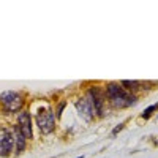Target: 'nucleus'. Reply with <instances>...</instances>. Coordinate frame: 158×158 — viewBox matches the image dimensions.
Wrapping results in <instances>:
<instances>
[{"label": "nucleus", "mask_w": 158, "mask_h": 158, "mask_svg": "<svg viewBox=\"0 0 158 158\" xmlns=\"http://www.w3.org/2000/svg\"><path fill=\"white\" fill-rule=\"evenodd\" d=\"M106 95L114 108H130L136 104V97H133L117 82H111L106 87Z\"/></svg>", "instance_id": "nucleus-1"}, {"label": "nucleus", "mask_w": 158, "mask_h": 158, "mask_svg": "<svg viewBox=\"0 0 158 158\" xmlns=\"http://www.w3.org/2000/svg\"><path fill=\"white\" fill-rule=\"evenodd\" d=\"M0 103L5 111L8 112H18L22 104H24V100L22 97L18 94V92H11V90H6L3 94H0Z\"/></svg>", "instance_id": "nucleus-2"}, {"label": "nucleus", "mask_w": 158, "mask_h": 158, "mask_svg": "<svg viewBox=\"0 0 158 158\" xmlns=\"http://www.w3.org/2000/svg\"><path fill=\"white\" fill-rule=\"evenodd\" d=\"M36 125L40 128L43 135H49L54 131L56 127V120H54V114H52L51 109H44L41 108L36 112Z\"/></svg>", "instance_id": "nucleus-3"}, {"label": "nucleus", "mask_w": 158, "mask_h": 158, "mask_svg": "<svg viewBox=\"0 0 158 158\" xmlns=\"http://www.w3.org/2000/svg\"><path fill=\"white\" fill-rule=\"evenodd\" d=\"M18 127L21 130V133L25 136V139H32L33 138V131H32V118L27 111H22L18 115Z\"/></svg>", "instance_id": "nucleus-4"}, {"label": "nucleus", "mask_w": 158, "mask_h": 158, "mask_svg": "<svg viewBox=\"0 0 158 158\" xmlns=\"http://www.w3.org/2000/svg\"><path fill=\"white\" fill-rule=\"evenodd\" d=\"M13 144H15V138H13L11 131L6 128H0V155H8L13 149Z\"/></svg>", "instance_id": "nucleus-5"}, {"label": "nucleus", "mask_w": 158, "mask_h": 158, "mask_svg": "<svg viewBox=\"0 0 158 158\" xmlns=\"http://www.w3.org/2000/svg\"><path fill=\"white\" fill-rule=\"evenodd\" d=\"M89 100L94 106L97 114L103 112V106H104V97L101 94V89L100 87H90L89 89Z\"/></svg>", "instance_id": "nucleus-6"}, {"label": "nucleus", "mask_w": 158, "mask_h": 158, "mask_svg": "<svg viewBox=\"0 0 158 158\" xmlns=\"http://www.w3.org/2000/svg\"><path fill=\"white\" fill-rule=\"evenodd\" d=\"M74 106H76L79 115H81L82 118H85V120H92V117H94V114H95V109H94V106H92L90 100L81 98V100H77L74 103Z\"/></svg>", "instance_id": "nucleus-7"}, {"label": "nucleus", "mask_w": 158, "mask_h": 158, "mask_svg": "<svg viewBox=\"0 0 158 158\" xmlns=\"http://www.w3.org/2000/svg\"><path fill=\"white\" fill-rule=\"evenodd\" d=\"M15 131H16V133H15V135H16V138H15V141H16V152H18V153H22L24 149H25V136L21 133L19 127H16Z\"/></svg>", "instance_id": "nucleus-8"}, {"label": "nucleus", "mask_w": 158, "mask_h": 158, "mask_svg": "<svg viewBox=\"0 0 158 158\" xmlns=\"http://www.w3.org/2000/svg\"><path fill=\"white\" fill-rule=\"evenodd\" d=\"M120 85L125 89H128V90H138L139 87H141V82H138V81H122L120 82Z\"/></svg>", "instance_id": "nucleus-9"}, {"label": "nucleus", "mask_w": 158, "mask_h": 158, "mask_svg": "<svg viewBox=\"0 0 158 158\" xmlns=\"http://www.w3.org/2000/svg\"><path fill=\"white\" fill-rule=\"evenodd\" d=\"M156 109H158V103L152 104V106H149L147 109H144V112H142V117H144V118H149V117L152 115V112H153V111H156Z\"/></svg>", "instance_id": "nucleus-10"}, {"label": "nucleus", "mask_w": 158, "mask_h": 158, "mask_svg": "<svg viewBox=\"0 0 158 158\" xmlns=\"http://www.w3.org/2000/svg\"><path fill=\"white\" fill-rule=\"evenodd\" d=\"M122 128H123V123H120V125H117V128H115V130L112 131V133H114V135H117V133H118V130H122Z\"/></svg>", "instance_id": "nucleus-11"}, {"label": "nucleus", "mask_w": 158, "mask_h": 158, "mask_svg": "<svg viewBox=\"0 0 158 158\" xmlns=\"http://www.w3.org/2000/svg\"><path fill=\"white\" fill-rule=\"evenodd\" d=\"M65 108V103H62L60 104V108H59V111H57V117H60V112H62V109Z\"/></svg>", "instance_id": "nucleus-12"}, {"label": "nucleus", "mask_w": 158, "mask_h": 158, "mask_svg": "<svg viewBox=\"0 0 158 158\" xmlns=\"http://www.w3.org/2000/svg\"><path fill=\"white\" fill-rule=\"evenodd\" d=\"M77 158H82V156H77Z\"/></svg>", "instance_id": "nucleus-13"}]
</instances>
